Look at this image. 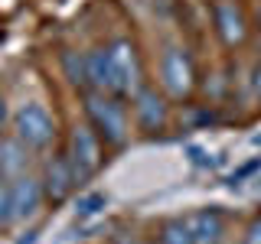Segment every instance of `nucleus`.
Instances as JSON below:
<instances>
[{"label": "nucleus", "instance_id": "obj_2", "mask_svg": "<svg viewBox=\"0 0 261 244\" xmlns=\"http://www.w3.org/2000/svg\"><path fill=\"white\" fill-rule=\"evenodd\" d=\"M69 166H72V176H75V186H85L88 179L98 173L101 166V137L92 124H75L69 130Z\"/></svg>", "mask_w": 261, "mask_h": 244}, {"label": "nucleus", "instance_id": "obj_1", "mask_svg": "<svg viewBox=\"0 0 261 244\" xmlns=\"http://www.w3.org/2000/svg\"><path fill=\"white\" fill-rule=\"evenodd\" d=\"M85 114L92 120V127L98 130L108 146H124L127 140V114H124V104H121L118 95H108V92H88L85 95Z\"/></svg>", "mask_w": 261, "mask_h": 244}, {"label": "nucleus", "instance_id": "obj_12", "mask_svg": "<svg viewBox=\"0 0 261 244\" xmlns=\"http://www.w3.org/2000/svg\"><path fill=\"white\" fill-rule=\"evenodd\" d=\"M30 163V146L20 140V137H7L4 143H0V173L4 176H23V169H27Z\"/></svg>", "mask_w": 261, "mask_h": 244}, {"label": "nucleus", "instance_id": "obj_11", "mask_svg": "<svg viewBox=\"0 0 261 244\" xmlns=\"http://www.w3.org/2000/svg\"><path fill=\"white\" fill-rule=\"evenodd\" d=\"M186 225H190L196 244H216L219 238H222V228H225V225H222V215H219L216 208L196 211V215L186 218Z\"/></svg>", "mask_w": 261, "mask_h": 244}, {"label": "nucleus", "instance_id": "obj_21", "mask_svg": "<svg viewBox=\"0 0 261 244\" xmlns=\"http://www.w3.org/2000/svg\"><path fill=\"white\" fill-rule=\"evenodd\" d=\"M258 23H261V10H258Z\"/></svg>", "mask_w": 261, "mask_h": 244}, {"label": "nucleus", "instance_id": "obj_9", "mask_svg": "<svg viewBox=\"0 0 261 244\" xmlns=\"http://www.w3.org/2000/svg\"><path fill=\"white\" fill-rule=\"evenodd\" d=\"M134 117L141 124V130H147V134L163 130V124H167V101L153 88H141L134 95Z\"/></svg>", "mask_w": 261, "mask_h": 244}, {"label": "nucleus", "instance_id": "obj_4", "mask_svg": "<svg viewBox=\"0 0 261 244\" xmlns=\"http://www.w3.org/2000/svg\"><path fill=\"white\" fill-rule=\"evenodd\" d=\"M13 137H20L30 150H43V146L53 143L56 124H53V117H49V111L43 104L30 101L13 114Z\"/></svg>", "mask_w": 261, "mask_h": 244}, {"label": "nucleus", "instance_id": "obj_17", "mask_svg": "<svg viewBox=\"0 0 261 244\" xmlns=\"http://www.w3.org/2000/svg\"><path fill=\"white\" fill-rule=\"evenodd\" d=\"M186 153H190V163H193V166H216V163H219V160H212L202 146H186Z\"/></svg>", "mask_w": 261, "mask_h": 244}, {"label": "nucleus", "instance_id": "obj_8", "mask_svg": "<svg viewBox=\"0 0 261 244\" xmlns=\"http://www.w3.org/2000/svg\"><path fill=\"white\" fill-rule=\"evenodd\" d=\"M72 186H75V176H72V166H69V157H53L46 163L43 169V192L49 202H65V195L72 192Z\"/></svg>", "mask_w": 261, "mask_h": 244}, {"label": "nucleus", "instance_id": "obj_22", "mask_svg": "<svg viewBox=\"0 0 261 244\" xmlns=\"http://www.w3.org/2000/svg\"><path fill=\"white\" fill-rule=\"evenodd\" d=\"M242 244H248V241H242Z\"/></svg>", "mask_w": 261, "mask_h": 244}, {"label": "nucleus", "instance_id": "obj_16", "mask_svg": "<svg viewBox=\"0 0 261 244\" xmlns=\"http://www.w3.org/2000/svg\"><path fill=\"white\" fill-rule=\"evenodd\" d=\"M255 169H261V157H255L251 163H245V166H239V169H235V173L228 176V186H239L242 179H248L251 173H255Z\"/></svg>", "mask_w": 261, "mask_h": 244}, {"label": "nucleus", "instance_id": "obj_3", "mask_svg": "<svg viewBox=\"0 0 261 244\" xmlns=\"http://www.w3.org/2000/svg\"><path fill=\"white\" fill-rule=\"evenodd\" d=\"M108 59H111V95L127 98L141 92V55H137V46L130 43L127 36L111 39L108 46Z\"/></svg>", "mask_w": 261, "mask_h": 244}, {"label": "nucleus", "instance_id": "obj_19", "mask_svg": "<svg viewBox=\"0 0 261 244\" xmlns=\"http://www.w3.org/2000/svg\"><path fill=\"white\" fill-rule=\"evenodd\" d=\"M4 120H7V104H4V98H0V127H4Z\"/></svg>", "mask_w": 261, "mask_h": 244}, {"label": "nucleus", "instance_id": "obj_15", "mask_svg": "<svg viewBox=\"0 0 261 244\" xmlns=\"http://www.w3.org/2000/svg\"><path fill=\"white\" fill-rule=\"evenodd\" d=\"M105 205H108V199H105L101 192H85V195L75 202V215H79V218H95Z\"/></svg>", "mask_w": 261, "mask_h": 244}, {"label": "nucleus", "instance_id": "obj_14", "mask_svg": "<svg viewBox=\"0 0 261 244\" xmlns=\"http://www.w3.org/2000/svg\"><path fill=\"white\" fill-rule=\"evenodd\" d=\"M160 244H196L190 225H186V218H183V222H167V225H163Z\"/></svg>", "mask_w": 261, "mask_h": 244}, {"label": "nucleus", "instance_id": "obj_20", "mask_svg": "<svg viewBox=\"0 0 261 244\" xmlns=\"http://www.w3.org/2000/svg\"><path fill=\"white\" fill-rule=\"evenodd\" d=\"M33 241H36V231H30L27 238H20V244H33Z\"/></svg>", "mask_w": 261, "mask_h": 244}, {"label": "nucleus", "instance_id": "obj_18", "mask_svg": "<svg viewBox=\"0 0 261 244\" xmlns=\"http://www.w3.org/2000/svg\"><path fill=\"white\" fill-rule=\"evenodd\" d=\"M251 88H255V95L261 101V65H255V72H251Z\"/></svg>", "mask_w": 261, "mask_h": 244}, {"label": "nucleus", "instance_id": "obj_7", "mask_svg": "<svg viewBox=\"0 0 261 244\" xmlns=\"http://www.w3.org/2000/svg\"><path fill=\"white\" fill-rule=\"evenodd\" d=\"M43 179H30V176H16L10 182V222H23L43 202Z\"/></svg>", "mask_w": 261, "mask_h": 244}, {"label": "nucleus", "instance_id": "obj_10", "mask_svg": "<svg viewBox=\"0 0 261 244\" xmlns=\"http://www.w3.org/2000/svg\"><path fill=\"white\" fill-rule=\"evenodd\" d=\"M85 72H88V88L92 92H108L111 95V59L108 46L105 49H88L85 52Z\"/></svg>", "mask_w": 261, "mask_h": 244}, {"label": "nucleus", "instance_id": "obj_5", "mask_svg": "<svg viewBox=\"0 0 261 244\" xmlns=\"http://www.w3.org/2000/svg\"><path fill=\"white\" fill-rule=\"evenodd\" d=\"M160 81H163V92L176 101L190 98L193 85H196V72H193V62L186 55V49L179 46H167L160 55Z\"/></svg>", "mask_w": 261, "mask_h": 244}, {"label": "nucleus", "instance_id": "obj_13", "mask_svg": "<svg viewBox=\"0 0 261 244\" xmlns=\"http://www.w3.org/2000/svg\"><path fill=\"white\" fill-rule=\"evenodd\" d=\"M62 69H65V78H69L75 88H88L85 52H62Z\"/></svg>", "mask_w": 261, "mask_h": 244}, {"label": "nucleus", "instance_id": "obj_6", "mask_svg": "<svg viewBox=\"0 0 261 244\" xmlns=\"http://www.w3.org/2000/svg\"><path fill=\"white\" fill-rule=\"evenodd\" d=\"M212 26H216L222 46L235 49L248 39V20H245L239 0H212Z\"/></svg>", "mask_w": 261, "mask_h": 244}]
</instances>
